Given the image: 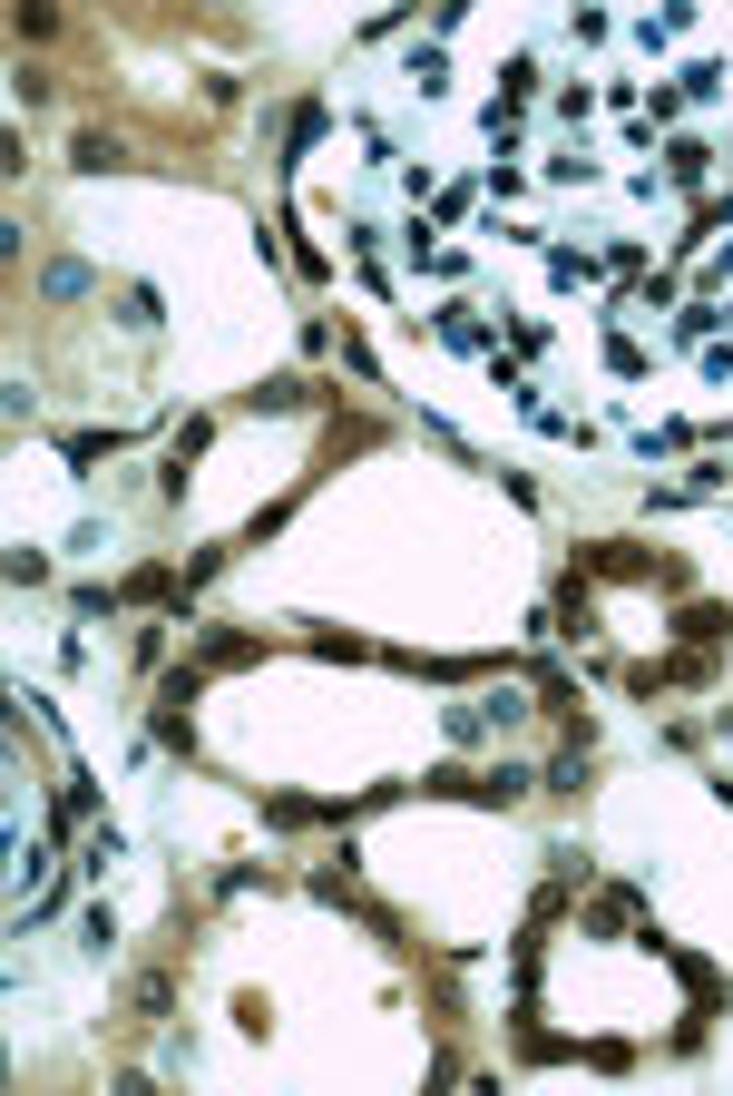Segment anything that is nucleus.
Returning <instances> with one entry per match:
<instances>
[{
	"mask_svg": "<svg viewBox=\"0 0 733 1096\" xmlns=\"http://www.w3.org/2000/svg\"><path fill=\"white\" fill-rule=\"evenodd\" d=\"M127 597H137V607H156V597H176V568H137V578H127Z\"/></svg>",
	"mask_w": 733,
	"mask_h": 1096,
	"instance_id": "1",
	"label": "nucleus"
},
{
	"mask_svg": "<svg viewBox=\"0 0 733 1096\" xmlns=\"http://www.w3.org/2000/svg\"><path fill=\"white\" fill-rule=\"evenodd\" d=\"M68 158H78V167H117V158H127V148H117V138H98V128H88V138H78V148H68Z\"/></svg>",
	"mask_w": 733,
	"mask_h": 1096,
	"instance_id": "2",
	"label": "nucleus"
},
{
	"mask_svg": "<svg viewBox=\"0 0 733 1096\" xmlns=\"http://www.w3.org/2000/svg\"><path fill=\"white\" fill-rule=\"evenodd\" d=\"M166 998H176V988H166V969H147V979H137V1018H166Z\"/></svg>",
	"mask_w": 733,
	"mask_h": 1096,
	"instance_id": "3",
	"label": "nucleus"
}]
</instances>
